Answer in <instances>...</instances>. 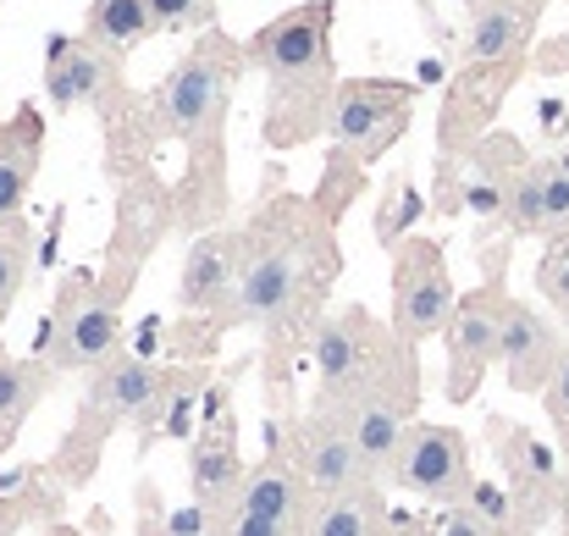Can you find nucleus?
<instances>
[{"label": "nucleus", "mask_w": 569, "mask_h": 536, "mask_svg": "<svg viewBox=\"0 0 569 536\" xmlns=\"http://www.w3.org/2000/svg\"><path fill=\"white\" fill-rule=\"evenodd\" d=\"M537 28V6H481L470 11V28H465V67L487 72V67H503L526 50Z\"/></svg>", "instance_id": "6ab92c4d"}, {"label": "nucleus", "mask_w": 569, "mask_h": 536, "mask_svg": "<svg viewBox=\"0 0 569 536\" xmlns=\"http://www.w3.org/2000/svg\"><path fill=\"white\" fill-rule=\"evenodd\" d=\"M204 536H293V532H282L271 520H254V515H238V509H216Z\"/></svg>", "instance_id": "a878e982"}, {"label": "nucleus", "mask_w": 569, "mask_h": 536, "mask_svg": "<svg viewBox=\"0 0 569 536\" xmlns=\"http://www.w3.org/2000/svg\"><path fill=\"white\" fill-rule=\"evenodd\" d=\"M156 33H204L216 28V0H150Z\"/></svg>", "instance_id": "393cba45"}, {"label": "nucleus", "mask_w": 569, "mask_h": 536, "mask_svg": "<svg viewBox=\"0 0 569 536\" xmlns=\"http://www.w3.org/2000/svg\"><path fill=\"white\" fill-rule=\"evenodd\" d=\"M332 0H299L277 11L266 28L243 39L249 67L266 78V145L299 150L316 133H327L332 100H338V61H332Z\"/></svg>", "instance_id": "f03ea898"}, {"label": "nucleus", "mask_w": 569, "mask_h": 536, "mask_svg": "<svg viewBox=\"0 0 569 536\" xmlns=\"http://www.w3.org/2000/svg\"><path fill=\"white\" fill-rule=\"evenodd\" d=\"M381 482L409 493V498H420V504H437V509L465 504L470 487H476L465 431L459 426H437V420H409Z\"/></svg>", "instance_id": "1a4fd4ad"}, {"label": "nucleus", "mask_w": 569, "mask_h": 536, "mask_svg": "<svg viewBox=\"0 0 569 536\" xmlns=\"http://www.w3.org/2000/svg\"><path fill=\"white\" fill-rule=\"evenodd\" d=\"M44 95L56 111H94L106 117V133H117L139 100L128 89V72H122V56L94 44L89 33H56L44 44Z\"/></svg>", "instance_id": "423d86ee"}, {"label": "nucleus", "mask_w": 569, "mask_h": 536, "mask_svg": "<svg viewBox=\"0 0 569 536\" xmlns=\"http://www.w3.org/2000/svg\"><path fill=\"white\" fill-rule=\"evenodd\" d=\"M481 6H537L542 11L548 0H465V11H481Z\"/></svg>", "instance_id": "c756f323"}, {"label": "nucleus", "mask_w": 569, "mask_h": 536, "mask_svg": "<svg viewBox=\"0 0 569 536\" xmlns=\"http://www.w3.org/2000/svg\"><path fill=\"white\" fill-rule=\"evenodd\" d=\"M332 277H338L332 216L321 205L277 199L243 227V266L221 327H260L277 344L310 338Z\"/></svg>", "instance_id": "f257e3e1"}, {"label": "nucleus", "mask_w": 569, "mask_h": 536, "mask_svg": "<svg viewBox=\"0 0 569 536\" xmlns=\"http://www.w3.org/2000/svg\"><path fill=\"white\" fill-rule=\"evenodd\" d=\"M83 33L117 56L139 50L144 39H156V17H150V0H89V17H83Z\"/></svg>", "instance_id": "412c9836"}, {"label": "nucleus", "mask_w": 569, "mask_h": 536, "mask_svg": "<svg viewBox=\"0 0 569 536\" xmlns=\"http://www.w3.org/2000/svg\"><path fill=\"white\" fill-rule=\"evenodd\" d=\"M409 344L381 327L366 305H343L332 316L316 321L310 332V365H316V398H349L355 387H366L371 376H381L392 359L403 355Z\"/></svg>", "instance_id": "6e6552de"}, {"label": "nucleus", "mask_w": 569, "mask_h": 536, "mask_svg": "<svg viewBox=\"0 0 569 536\" xmlns=\"http://www.w3.org/2000/svg\"><path fill=\"white\" fill-rule=\"evenodd\" d=\"M542 404H548V415H553V426L569 437V344L559 365H553V376H548V387H542Z\"/></svg>", "instance_id": "bb28decb"}, {"label": "nucleus", "mask_w": 569, "mask_h": 536, "mask_svg": "<svg viewBox=\"0 0 569 536\" xmlns=\"http://www.w3.org/2000/svg\"><path fill=\"white\" fill-rule=\"evenodd\" d=\"M122 299L128 294H117L100 271H72L50 299V316L39 327L33 355L50 359L61 376L100 370L111 355H122Z\"/></svg>", "instance_id": "39448f33"}, {"label": "nucleus", "mask_w": 569, "mask_h": 536, "mask_svg": "<svg viewBox=\"0 0 569 536\" xmlns=\"http://www.w3.org/2000/svg\"><path fill=\"white\" fill-rule=\"evenodd\" d=\"M409 117H415V83H398V78H349L338 83V100H332V117H327V139H332V167H371L381 161L403 133H409Z\"/></svg>", "instance_id": "0eeeda50"}, {"label": "nucleus", "mask_w": 569, "mask_h": 536, "mask_svg": "<svg viewBox=\"0 0 569 536\" xmlns=\"http://www.w3.org/2000/svg\"><path fill=\"white\" fill-rule=\"evenodd\" d=\"M420 216H426L420 188H415L409 178H392V182H387V193H381V210H377V238L387 244V249H398Z\"/></svg>", "instance_id": "5701e85b"}, {"label": "nucleus", "mask_w": 569, "mask_h": 536, "mask_svg": "<svg viewBox=\"0 0 569 536\" xmlns=\"http://www.w3.org/2000/svg\"><path fill=\"white\" fill-rule=\"evenodd\" d=\"M28 271H33V221L11 216V221H0V327L11 321V310L28 288Z\"/></svg>", "instance_id": "4be33fe9"}, {"label": "nucleus", "mask_w": 569, "mask_h": 536, "mask_svg": "<svg viewBox=\"0 0 569 536\" xmlns=\"http://www.w3.org/2000/svg\"><path fill=\"white\" fill-rule=\"evenodd\" d=\"M537 294L553 305L559 321H569V232L548 238V249L537 260Z\"/></svg>", "instance_id": "b1692460"}, {"label": "nucleus", "mask_w": 569, "mask_h": 536, "mask_svg": "<svg viewBox=\"0 0 569 536\" xmlns=\"http://www.w3.org/2000/svg\"><path fill=\"white\" fill-rule=\"evenodd\" d=\"M56 365L39 355H6L0 349V454H11L17 448V437H22V426H28V415L50 398V387H56Z\"/></svg>", "instance_id": "a211bd4d"}, {"label": "nucleus", "mask_w": 569, "mask_h": 536, "mask_svg": "<svg viewBox=\"0 0 569 536\" xmlns=\"http://www.w3.org/2000/svg\"><path fill=\"white\" fill-rule=\"evenodd\" d=\"M39 156H44V122L39 106H17L11 122H0V221L22 216L28 188L39 178Z\"/></svg>", "instance_id": "f3484780"}, {"label": "nucleus", "mask_w": 569, "mask_h": 536, "mask_svg": "<svg viewBox=\"0 0 569 536\" xmlns=\"http://www.w3.org/2000/svg\"><path fill=\"white\" fill-rule=\"evenodd\" d=\"M559 355H565L559 327L537 305L509 299L503 305V332H498V365H503L509 387L515 393H542L548 376H553V365H559Z\"/></svg>", "instance_id": "4468645a"}, {"label": "nucleus", "mask_w": 569, "mask_h": 536, "mask_svg": "<svg viewBox=\"0 0 569 536\" xmlns=\"http://www.w3.org/2000/svg\"><path fill=\"white\" fill-rule=\"evenodd\" d=\"M437 536H498L470 504H453V509H442L437 515Z\"/></svg>", "instance_id": "cd10ccee"}, {"label": "nucleus", "mask_w": 569, "mask_h": 536, "mask_svg": "<svg viewBox=\"0 0 569 536\" xmlns=\"http://www.w3.org/2000/svg\"><path fill=\"white\" fill-rule=\"evenodd\" d=\"M238 266H243V227H210L199 232L178 271V305L189 316H210L221 321L238 288Z\"/></svg>", "instance_id": "ddd939ff"}, {"label": "nucleus", "mask_w": 569, "mask_h": 536, "mask_svg": "<svg viewBox=\"0 0 569 536\" xmlns=\"http://www.w3.org/2000/svg\"><path fill=\"white\" fill-rule=\"evenodd\" d=\"M503 305H509V294L498 282H481L476 294H459V305H453V316L442 327V349H448L442 393H448V404H470L481 376L492 370L498 332H503Z\"/></svg>", "instance_id": "f8f14e48"}, {"label": "nucleus", "mask_w": 569, "mask_h": 536, "mask_svg": "<svg viewBox=\"0 0 569 536\" xmlns=\"http://www.w3.org/2000/svg\"><path fill=\"white\" fill-rule=\"evenodd\" d=\"M193 376L183 370H167V365H150L139 355H111L100 370H89V387H83V404H78V426H72V443L100 437L111 426H139V431H156V426H178L172 415L189 404Z\"/></svg>", "instance_id": "20e7f679"}, {"label": "nucleus", "mask_w": 569, "mask_h": 536, "mask_svg": "<svg viewBox=\"0 0 569 536\" xmlns=\"http://www.w3.org/2000/svg\"><path fill=\"white\" fill-rule=\"evenodd\" d=\"M243 459H238V426H232V409H210L204 431L193 437V454H189V498L216 515L232 504L238 482H243Z\"/></svg>", "instance_id": "dca6fc26"}, {"label": "nucleus", "mask_w": 569, "mask_h": 536, "mask_svg": "<svg viewBox=\"0 0 569 536\" xmlns=\"http://www.w3.org/2000/svg\"><path fill=\"white\" fill-rule=\"evenodd\" d=\"M503 221L515 232H537V238H559L569 232V156L548 161H526L509 182V210Z\"/></svg>", "instance_id": "2eb2a0df"}, {"label": "nucleus", "mask_w": 569, "mask_h": 536, "mask_svg": "<svg viewBox=\"0 0 569 536\" xmlns=\"http://www.w3.org/2000/svg\"><path fill=\"white\" fill-rule=\"evenodd\" d=\"M282 448H288V459H293V470H299V482L310 487L316 504H321V498H343V493L377 482L371 465L360 459L355 437L343 431V420H338L332 409H321V404H310V409L282 431Z\"/></svg>", "instance_id": "9b49d317"}, {"label": "nucleus", "mask_w": 569, "mask_h": 536, "mask_svg": "<svg viewBox=\"0 0 569 536\" xmlns=\"http://www.w3.org/2000/svg\"><path fill=\"white\" fill-rule=\"evenodd\" d=\"M459 294L448 277V255L431 238H403L392 249V332L403 344H426L448 327Z\"/></svg>", "instance_id": "9d476101"}, {"label": "nucleus", "mask_w": 569, "mask_h": 536, "mask_svg": "<svg viewBox=\"0 0 569 536\" xmlns=\"http://www.w3.org/2000/svg\"><path fill=\"white\" fill-rule=\"evenodd\" d=\"M44 536H78V532H67V526H56V532H44Z\"/></svg>", "instance_id": "7c9ffc66"}, {"label": "nucleus", "mask_w": 569, "mask_h": 536, "mask_svg": "<svg viewBox=\"0 0 569 536\" xmlns=\"http://www.w3.org/2000/svg\"><path fill=\"white\" fill-rule=\"evenodd\" d=\"M387 526H392V515L381 504V482H371L343 498H321L305 536H387Z\"/></svg>", "instance_id": "aec40b11"}, {"label": "nucleus", "mask_w": 569, "mask_h": 536, "mask_svg": "<svg viewBox=\"0 0 569 536\" xmlns=\"http://www.w3.org/2000/svg\"><path fill=\"white\" fill-rule=\"evenodd\" d=\"M22 515H28V504H22V498H6V504H0V536L22 532Z\"/></svg>", "instance_id": "c85d7f7f"}, {"label": "nucleus", "mask_w": 569, "mask_h": 536, "mask_svg": "<svg viewBox=\"0 0 569 536\" xmlns=\"http://www.w3.org/2000/svg\"><path fill=\"white\" fill-rule=\"evenodd\" d=\"M243 67H249L243 44L227 39L221 28H204V33H193V44L144 100L150 139H178L193 156V193H199L193 221H210L227 205L221 199L227 193L221 188V139H227V111H232V89H238Z\"/></svg>", "instance_id": "7ed1b4c3"}]
</instances>
